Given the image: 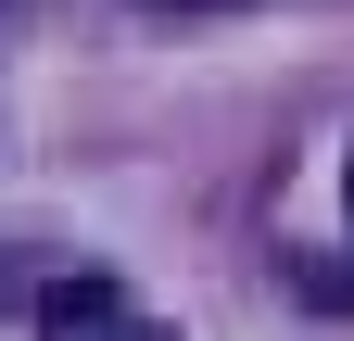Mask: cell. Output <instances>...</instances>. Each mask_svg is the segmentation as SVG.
Wrapping results in <instances>:
<instances>
[{
    "label": "cell",
    "mask_w": 354,
    "mask_h": 341,
    "mask_svg": "<svg viewBox=\"0 0 354 341\" xmlns=\"http://www.w3.org/2000/svg\"><path fill=\"white\" fill-rule=\"evenodd\" d=\"M51 341H165L152 316H127L114 304V278H64L51 291Z\"/></svg>",
    "instance_id": "1"
},
{
    "label": "cell",
    "mask_w": 354,
    "mask_h": 341,
    "mask_svg": "<svg viewBox=\"0 0 354 341\" xmlns=\"http://www.w3.org/2000/svg\"><path fill=\"white\" fill-rule=\"evenodd\" d=\"M165 13H228V0H165Z\"/></svg>",
    "instance_id": "2"
},
{
    "label": "cell",
    "mask_w": 354,
    "mask_h": 341,
    "mask_svg": "<svg viewBox=\"0 0 354 341\" xmlns=\"http://www.w3.org/2000/svg\"><path fill=\"white\" fill-rule=\"evenodd\" d=\"M342 202H354V177H342Z\"/></svg>",
    "instance_id": "3"
}]
</instances>
